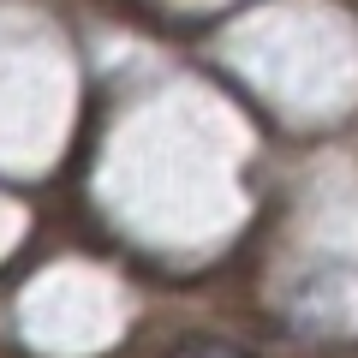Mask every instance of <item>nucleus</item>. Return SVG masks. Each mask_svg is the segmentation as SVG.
<instances>
[{
	"mask_svg": "<svg viewBox=\"0 0 358 358\" xmlns=\"http://www.w3.org/2000/svg\"><path fill=\"white\" fill-rule=\"evenodd\" d=\"M167 358H251V352L233 346V341H179Z\"/></svg>",
	"mask_w": 358,
	"mask_h": 358,
	"instance_id": "obj_1",
	"label": "nucleus"
}]
</instances>
